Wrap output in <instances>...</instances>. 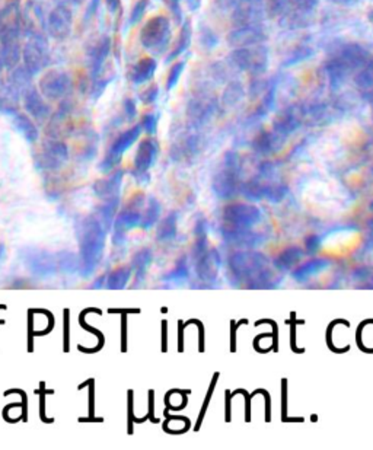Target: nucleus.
Instances as JSON below:
<instances>
[{
  "instance_id": "c03bdc74",
  "label": "nucleus",
  "mask_w": 373,
  "mask_h": 450,
  "mask_svg": "<svg viewBox=\"0 0 373 450\" xmlns=\"http://www.w3.org/2000/svg\"><path fill=\"white\" fill-rule=\"evenodd\" d=\"M6 258V247L2 240H0V262Z\"/></svg>"
},
{
  "instance_id": "b1692460",
  "label": "nucleus",
  "mask_w": 373,
  "mask_h": 450,
  "mask_svg": "<svg viewBox=\"0 0 373 450\" xmlns=\"http://www.w3.org/2000/svg\"><path fill=\"white\" fill-rule=\"evenodd\" d=\"M132 270L128 267H120L111 271L107 279H105V287L111 288V290H117V288H124L125 284L130 280Z\"/></svg>"
},
{
  "instance_id": "2eb2a0df",
  "label": "nucleus",
  "mask_w": 373,
  "mask_h": 450,
  "mask_svg": "<svg viewBox=\"0 0 373 450\" xmlns=\"http://www.w3.org/2000/svg\"><path fill=\"white\" fill-rule=\"evenodd\" d=\"M337 55L352 68L353 73L363 67L370 59L369 51L365 47H361L360 44H346L340 49V51L337 53Z\"/></svg>"
},
{
  "instance_id": "4c0bfd02",
  "label": "nucleus",
  "mask_w": 373,
  "mask_h": 450,
  "mask_svg": "<svg viewBox=\"0 0 373 450\" xmlns=\"http://www.w3.org/2000/svg\"><path fill=\"white\" fill-rule=\"evenodd\" d=\"M243 0H216V3L220 9L224 10H230V9H235L239 3H242Z\"/></svg>"
},
{
  "instance_id": "c85d7f7f",
  "label": "nucleus",
  "mask_w": 373,
  "mask_h": 450,
  "mask_svg": "<svg viewBox=\"0 0 373 450\" xmlns=\"http://www.w3.org/2000/svg\"><path fill=\"white\" fill-rule=\"evenodd\" d=\"M152 261V255H150V251L149 249H143V251H139L134 258H133V268L136 270L137 275L143 274L146 271V268L149 267V264Z\"/></svg>"
},
{
  "instance_id": "dca6fc26",
  "label": "nucleus",
  "mask_w": 373,
  "mask_h": 450,
  "mask_svg": "<svg viewBox=\"0 0 373 450\" xmlns=\"http://www.w3.org/2000/svg\"><path fill=\"white\" fill-rule=\"evenodd\" d=\"M325 73H326V77H328V82H330L331 88L338 89L347 82L348 76L353 73V71L340 59V57L335 54L328 62H326Z\"/></svg>"
},
{
  "instance_id": "f3484780",
  "label": "nucleus",
  "mask_w": 373,
  "mask_h": 450,
  "mask_svg": "<svg viewBox=\"0 0 373 450\" xmlns=\"http://www.w3.org/2000/svg\"><path fill=\"white\" fill-rule=\"evenodd\" d=\"M12 125H14V129L25 138L28 143H35L38 140V129L35 123L31 120L29 115L27 114H19L15 112L12 115Z\"/></svg>"
},
{
  "instance_id": "aec40b11",
  "label": "nucleus",
  "mask_w": 373,
  "mask_h": 450,
  "mask_svg": "<svg viewBox=\"0 0 373 450\" xmlns=\"http://www.w3.org/2000/svg\"><path fill=\"white\" fill-rule=\"evenodd\" d=\"M354 84L357 89L368 97V99L373 95V57H370L368 63L356 72Z\"/></svg>"
},
{
  "instance_id": "49530a36",
  "label": "nucleus",
  "mask_w": 373,
  "mask_h": 450,
  "mask_svg": "<svg viewBox=\"0 0 373 450\" xmlns=\"http://www.w3.org/2000/svg\"><path fill=\"white\" fill-rule=\"evenodd\" d=\"M328 2H331V3H347V2H352V0H328Z\"/></svg>"
},
{
  "instance_id": "f8f14e48",
  "label": "nucleus",
  "mask_w": 373,
  "mask_h": 450,
  "mask_svg": "<svg viewBox=\"0 0 373 450\" xmlns=\"http://www.w3.org/2000/svg\"><path fill=\"white\" fill-rule=\"evenodd\" d=\"M23 107L34 120L44 121L49 118L50 107L38 89L28 88L23 90Z\"/></svg>"
},
{
  "instance_id": "473e14b6",
  "label": "nucleus",
  "mask_w": 373,
  "mask_h": 450,
  "mask_svg": "<svg viewBox=\"0 0 373 450\" xmlns=\"http://www.w3.org/2000/svg\"><path fill=\"white\" fill-rule=\"evenodd\" d=\"M312 55V50L308 49V47H299L293 55H290V59L285 63L286 66H291V64H296V63H300L303 60H306L308 57Z\"/></svg>"
},
{
  "instance_id": "a878e982",
  "label": "nucleus",
  "mask_w": 373,
  "mask_h": 450,
  "mask_svg": "<svg viewBox=\"0 0 373 450\" xmlns=\"http://www.w3.org/2000/svg\"><path fill=\"white\" fill-rule=\"evenodd\" d=\"M265 15L268 18L285 16L290 6V0H263Z\"/></svg>"
},
{
  "instance_id": "58836bf2",
  "label": "nucleus",
  "mask_w": 373,
  "mask_h": 450,
  "mask_svg": "<svg viewBox=\"0 0 373 450\" xmlns=\"http://www.w3.org/2000/svg\"><path fill=\"white\" fill-rule=\"evenodd\" d=\"M124 110H125V115L128 120H133L136 117V103L133 99H127L124 102Z\"/></svg>"
},
{
  "instance_id": "ea45409f",
  "label": "nucleus",
  "mask_w": 373,
  "mask_h": 450,
  "mask_svg": "<svg viewBox=\"0 0 373 450\" xmlns=\"http://www.w3.org/2000/svg\"><path fill=\"white\" fill-rule=\"evenodd\" d=\"M98 5H99V0H91V3L88 6V9H86V16H85L86 19H89L91 16L95 15L97 9H98Z\"/></svg>"
},
{
  "instance_id": "a18cd8bd",
  "label": "nucleus",
  "mask_w": 373,
  "mask_h": 450,
  "mask_svg": "<svg viewBox=\"0 0 373 450\" xmlns=\"http://www.w3.org/2000/svg\"><path fill=\"white\" fill-rule=\"evenodd\" d=\"M62 2H64V3H73V5H79V3L84 2V0H62Z\"/></svg>"
},
{
  "instance_id": "a19ab883",
  "label": "nucleus",
  "mask_w": 373,
  "mask_h": 450,
  "mask_svg": "<svg viewBox=\"0 0 373 450\" xmlns=\"http://www.w3.org/2000/svg\"><path fill=\"white\" fill-rule=\"evenodd\" d=\"M105 3H107V8L111 14H115L120 8V0H105Z\"/></svg>"
},
{
  "instance_id": "72a5a7b5",
  "label": "nucleus",
  "mask_w": 373,
  "mask_h": 450,
  "mask_svg": "<svg viewBox=\"0 0 373 450\" xmlns=\"http://www.w3.org/2000/svg\"><path fill=\"white\" fill-rule=\"evenodd\" d=\"M142 129L147 133V134H155L156 129H158V117L155 114H146L143 120H142Z\"/></svg>"
},
{
  "instance_id": "2f4dec72",
  "label": "nucleus",
  "mask_w": 373,
  "mask_h": 450,
  "mask_svg": "<svg viewBox=\"0 0 373 450\" xmlns=\"http://www.w3.org/2000/svg\"><path fill=\"white\" fill-rule=\"evenodd\" d=\"M242 94H243L242 86L238 82H232L225 90L224 101H225V103H235L239 101Z\"/></svg>"
},
{
  "instance_id": "f03ea898",
  "label": "nucleus",
  "mask_w": 373,
  "mask_h": 450,
  "mask_svg": "<svg viewBox=\"0 0 373 450\" xmlns=\"http://www.w3.org/2000/svg\"><path fill=\"white\" fill-rule=\"evenodd\" d=\"M171 41V22L167 16L150 18L140 29V44L155 54L167 51Z\"/></svg>"
},
{
  "instance_id": "de8ad7c7",
  "label": "nucleus",
  "mask_w": 373,
  "mask_h": 450,
  "mask_svg": "<svg viewBox=\"0 0 373 450\" xmlns=\"http://www.w3.org/2000/svg\"><path fill=\"white\" fill-rule=\"evenodd\" d=\"M368 19L372 22V24H373V10H370V12L368 14Z\"/></svg>"
},
{
  "instance_id": "37998d69",
  "label": "nucleus",
  "mask_w": 373,
  "mask_h": 450,
  "mask_svg": "<svg viewBox=\"0 0 373 450\" xmlns=\"http://www.w3.org/2000/svg\"><path fill=\"white\" fill-rule=\"evenodd\" d=\"M105 279H107V277H105V275L98 277V279L92 283V287L93 288H102V287H105Z\"/></svg>"
},
{
  "instance_id": "7ed1b4c3",
  "label": "nucleus",
  "mask_w": 373,
  "mask_h": 450,
  "mask_svg": "<svg viewBox=\"0 0 373 450\" xmlns=\"http://www.w3.org/2000/svg\"><path fill=\"white\" fill-rule=\"evenodd\" d=\"M229 62L242 72L263 75L268 68V50L263 44L235 49L229 55Z\"/></svg>"
},
{
  "instance_id": "09e8293b",
  "label": "nucleus",
  "mask_w": 373,
  "mask_h": 450,
  "mask_svg": "<svg viewBox=\"0 0 373 450\" xmlns=\"http://www.w3.org/2000/svg\"><path fill=\"white\" fill-rule=\"evenodd\" d=\"M369 101H370V102H372V112H373V95H372V97H370V98H369Z\"/></svg>"
},
{
  "instance_id": "5701e85b",
  "label": "nucleus",
  "mask_w": 373,
  "mask_h": 450,
  "mask_svg": "<svg viewBox=\"0 0 373 450\" xmlns=\"http://www.w3.org/2000/svg\"><path fill=\"white\" fill-rule=\"evenodd\" d=\"M299 127V108L290 107L278 115L276 120V130L280 134H287Z\"/></svg>"
},
{
  "instance_id": "423d86ee",
  "label": "nucleus",
  "mask_w": 373,
  "mask_h": 450,
  "mask_svg": "<svg viewBox=\"0 0 373 450\" xmlns=\"http://www.w3.org/2000/svg\"><path fill=\"white\" fill-rule=\"evenodd\" d=\"M22 54L23 64L31 76L40 73L49 63V42L40 34H34L23 47Z\"/></svg>"
},
{
  "instance_id": "0eeeda50",
  "label": "nucleus",
  "mask_w": 373,
  "mask_h": 450,
  "mask_svg": "<svg viewBox=\"0 0 373 450\" xmlns=\"http://www.w3.org/2000/svg\"><path fill=\"white\" fill-rule=\"evenodd\" d=\"M69 160V149L60 140L45 142L35 156V166L40 171H57Z\"/></svg>"
},
{
  "instance_id": "79ce46f5",
  "label": "nucleus",
  "mask_w": 373,
  "mask_h": 450,
  "mask_svg": "<svg viewBox=\"0 0 373 450\" xmlns=\"http://www.w3.org/2000/svg\"><path fill=\"white\" fill-rule=\"evenodd\" d=\"M185 3L191 12H195V10L202 6V0H185Z\"/></svg>"
},
{
  "instance_id": "9b49d317",
  "label": "nucleus",
  "mask_w": 373,
  "mask_h": 450,
  "mask_svg": "<svg viewBox=\"0 0 373 450\" xmlns=\"http://www.w3.org/2000/svg\"><path fill=\"white\" fill-rule=\"evenodd\" d=\"M72 12L70 9L60 5L54 8L47 18L45 29L49 31L50 36L57 40H64L69 37L70 31H72Z\"/></svg>"
},
{
  "instance_id": "f704fd0d",
  "label": "nucleus",
  "mask_w": 373,
  "mask_h": 450,
  "mask_svg": "<svg viewBox=\"0 0 373 450\" xmlns=\"http://www.w3.org/2000/svg\"><path fill=\"white\" fill-rule=\"evenodd\" d=\"M200 40H202V44L208 50H212L215 45H217V41H219L216 34L212 29H208V28H204V34H202Z\"/></svg>"
},
{
  "instance_id": "e433bc0d",
  "label": "nucleus",
  "mask_w": 373,
  "mask_h": 450,
  "mask_svg": "<svg viewBox=\"0 0 373 450\" xmlns=\"http://www.w3.org/2000/svg\"><path fill=\"white\" fill-rule=\"evenodd\" d=\"M167 2H168L169 9L172 10V14H173L175 19H177V22H181V19H182L181 2H182V0H167Z\"/></svg>"
},
{
  "instance_id": "bb28decb",
  "label": "nucleus",
  "mask_w": 373,
  "mask_h": 450,
  "mask_svg": "<svg viewBox=\"0 0 373 450\" xmlns=\"http://www.w3.org/2000/svg\"><path fill=\"white\" fill-rule=\"evenodd\" d=\"M159 203L154 199H150L149 200V205L146 207V212H145V216L142 217V227L147 229L150 226H154L158 221V216H159Z\"/></svg>"
},
{
  "instance_id": "412c9836",
  "label": "nucleus",
  "mask_w": 373,
  "mask_h": 450,
  "mask_svg": "<svg viewBox=\"0 0 373 450\" xmlns=\"http://www.w3.org/2000/svg\"><path fill=\"white\" fill-rule=\"evenodd\" d=\"M110 50H111V40L108 37H104L95 47H93L91 54V67H92L93 77H97L99 75L104 62L110 54Z\"/></svg>"
},
{
  "instance_id": "c756f323",
  "label": "nucleus",
  "mask_w": 373,
  "mask_h": 450,
  "mask_svg": "<svg viewBox=\"0 0 373 450\" xmlns=\"http://www.w3.org/2000/svg\"><path fill=\"white\" fill-rule=\"evenodd\" d=\"M184 68H185V62H177L169 71V75L167 77V90H172L175 86L178 85L180 79L184 73Z\"/></svg>"
},
{
  "instance_id": "4be33fe9",
  "label": "nucleus",
  "mask_w": 373,
  "mask_h": 450,
  "mask_svg": "<svg viewBox=\"0 0 373 450\" xmlns=\"http://www.w3.org/2000/svg\"><path fill=\"white\" fill-rule=\"evenodd\" d=\"M191 40H193L191 24H190V21H184L182 25H181L178 40H177V42H175L171 54L168 55V62L175 60L177 57H180L181 54H184L186 50H189L190 45H191Z\"/></svg>"
},
{
  "instance_id": "393cba45",
  "label": "nucleus",
  "mask_w": 373,
  "mask_h": 450,
  "mask_svg": "<svg viewBox=\"0 0 373 450\" xmlns=\"http://www.w3.org/2000/svg\"><path fill=\"white\" fill-rule=\"evenodd\" d=\"M57 260H58V268H60L62 273L73 274V273L79 271V268H80L79 255H76V253H73V252H67V251L58 252Z\"/></svg>"
},
{
  "instance_id": "f257e3e1",
  "label": "nucleus",
  "mask_w": 373,
  "mask_h": 450,
  "mask_svg": "<svg viewBox=\"0 0 373 450\" xmlns=\"http://www.w3.org/2000/svg\"><path fill=\"white\" fill-rule=\"evenodd\" d=\"M76 236L79 244V274L88 279L99 267L105 252V240L107 230L101 225L95 216H86L80 218L76 226Z\"/></svg>"
},
{
  "instance_id": "ddd939ff",
  "label": "nucleus",
  "mask_w": 373,
  "mask_h": 450,
  "mask_svg": "<svg viewBox=\"0 0 373 450\" xmlns=\"http://www.w3.org/2000/svg\"><path fill=\"white\" fill-rule=\"evenodd\" d=\"M159 146L154 138H147L139 145V149L134 156V169L137 175H143L154 166L155 160L158 158Z\"/></svg>"
},
{
  "instance_id": "6ab92c4d",
  "label": "nucleus",
  "mask_w": 373,
  "mask_h": 450,
  "mask_svg": "<svg viewBox=\"0 0 373 450\" xmlns=\"http://www.w3.org/2000/svg\"><path fill=\"white\" fill-rule=\"evenodd\" d=\"M158 68V63L155 59H152V57H145V59L140 60L134 67H133V72H132V80L134 85H143L149 80L154 77L155 72Z\"/></svg>"
},
{
  "instance_id": "9d476101",
  "label": "nucleus",
  "mask_w": 373,
  "mask_h": 450,
  "mask_svg": "<svg viewBox=\"0 0 373 450\" xmlns=\"http://www.w3.org/2000/svg\"><path fill=\"white\" fill-rule=\"evenodd\" d=\"M267 40L265 31L256 25H243L237 27L233 31L229 32L228 42L233 49H242V47H252V45H260Z\"/></svg>"
},
{
  "instance_id": "4468645a",
  "label": "nucleus",
  "mask_w": 373,
  "mask_h": 450,
  "mask_svg": "<svg viewBox=\"0 0 373 450\" xmlns=\"http://www.w3.org/2000/svg\"><path fill=\"white\" fill-rule=\"evenodd\" d=\"M123 175H124L123 171H115L110 177L98 179L92 187L93 194H95L97 197L101 200L119 197L121 184H123Z\"/></svg>"
},
{
  "instance_id": "a211bd4d",
  "label": "nucleus",
  "mask_w": 373,
  "mask_h": 450,
  "mask_svg": "<svg viewBox=\"0 0 373 450\" xmlns=\"http://www.w3.org/2000/svg\"><path fill=\"white\" fill-rule=\"evenodd\" d=\"M119 197H114V199H108V200H104L102 204H99L95 212H93V216H95L98 221L101 222V225L105 227V230H108L112 227L114 223V218L117 214V209H119Z\"/></svg>"
},
{
  "instance_id": "20e7f679",
  "label": "nucleus",
  "mask_w": 373,
  "mask_h": 450,
  "mask_svg": "<svg viewBox=\"0 0 373 450\" xmlns=\"http://www.w3.org/2000/svg\"><path fill=\"white\" fill-rule=\"evenodd\" d=\"M143 205V195H136L130 201L127 203L124 209L115 217L112 223V244L121 245L124 242L125 234L137 226L142 225V213L140 209Z\"/></svg>"
},
{
  "instance_id": "cd10ccee",
  "label": "nucleus",
  "mask_w": 373,
  "mask_h": 450,
  "mask_svg": "<svg viewBox=\"0 0 373 450\" xmlns=\"http://www.w3.org/2000/svg\"><path fill=\"white\" fill-rule=\"evenodd\" d=\"M318 5L320 0H290V6L300 15H311Z\"/></svg>"
},
{
  "instance_id": "6e6552de",
  "label": "nucleus",
  "mask_w": 373,
  "mask_h": 450,
  "mask_svg": "<svg viewBox=\"0 0 373 450\" xmlns=\"http://www.w3.org/2000/svg\"><path fill=\"white\" fill-rule=\"evenodd\" d=\"M70 89H72V79L63 71L53 68V71L45 72L40 79V92L45 99H62L69 94Z\"/></svg>"
},
{
  "instance_id": "39448f33",
  "label": "nucleus",
  "mask_w": 373,
  "mask_h": 450,
  "mask_svg": "<svg viewBox=\"0 0 373 450\" xmlns=\"http://www.w3.org/2000/svg\"><path fill=\"white\" fill-rule=\"evenodd\" d=\"M140 133H142V125L139 124L117 137L114 143L111 145L107 156H105L102 162L99 164V171L104 172V174H108V172H111L115 168V165L120 162L123 155L136 143Z\"/></svg>"
},
{
  "instance_id": "7c9ffc66",
  "label": "nucleus",
  "mask_w": 373,
  "mask_h": 450,
  "mask_svg": "<svg viewBox=\"0 0 373 450\" xmlns=\"http://www.w3.org/2000/svg\"><path fill=\"white\" fill-rule=\"evenodd\" d=\"M147 6H149V0H137L136 5L132 9L130 18H128V27H134L142 21L143 15L146 14Z\"/></svg>"
},
{
  "instance_id": "1a4fd4ad",
  "label": "nucleus",
  "mask_w": 373,
  "mask_h": 450,
  "mask_svg": "<svg viewBox=\"0 0 373 450\" xmlns=\"http://www.w3.org/2000/svg\"><path fill=\"white\" fill-rule=\"evenodd\" d=\"M25 265L31 274L37 277H53L60 271L58 268L57 253H50L49 251L31 249L25 252Z\"/></svg>"
},
{
  "instance_id": "c9c22d12",
  "label": "nucleus",
  "mask_w": 373,
  "mask_h": 450,
  "mask_svg": "<svg viewBox=\"0 0 373 450\" xmlns=\"http://www.w3.org/2000/svg\"><path fill=\"white\" fill-rule=\"evenodd\" d=\"M158 95H159V89L158 86H149L142 95H140V99H142L143 103H152V102H155L158 99Z\"/></svg>"
}]
</instances>
